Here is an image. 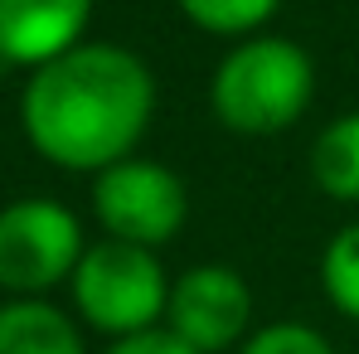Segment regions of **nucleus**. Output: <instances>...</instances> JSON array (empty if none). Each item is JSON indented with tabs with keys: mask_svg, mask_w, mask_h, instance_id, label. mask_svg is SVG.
Segmentation results:
<instances>
[{
	"mask_svg": "<svg viewBox=\"0 0 359 354\" xmlns=\"http://www.w3.org/2000/svg\"><path fill=\"white\" fill-rule=\"evenodd\" d=\"M156 73L141 54L83 39L29 73L20 93V126L49 165L97 175L136 156L156 117Z\"/></svg>",
	"mask_w": 359,
	"mask_h": 354,
	"instance_id": "nucleus-1",
	"label": "nucleus"
},
{
	"mask_svg": "<svg viewBox=\"0 0 359 354\" xmlns=\"http://www.w3.org/2000/svg\"><path fill=\"white\" fill-rule=\"evenodd\" d=\"M316 97V59L297 39L248 34L229 44L209 78V112L233 136H277L292 131Z\"/></svg>",
	"mask_w": 359,
	"mask_h": 354,
	"instance_id": "nucleus-2",
	"label": "nucleus"
},
{
	"mask_svg": "<svg viewBox=\"0 0 359 354\" xmlns=\"http://www.w3.org/2000/svg\"><path fill=\"white\" fill-rule=\"evenodd\" d=\"M68 292L83 325H93L97 335L126 340V335L165 325L170 277L151 247L102 238V243H88V252L78 257Z\"/></svg>",
	"mask_w": 359,
	"mask_h": 354,
	"instance_id": "nucleus-3",
	"label": "nucleus"
},
{
	"mask_svg": "<svg viewBox=\"0 0 359 354\" xmlns=\"http://www.w3.org/2000/svg\"><path fill=\"white\" fill-rule=\"evenodd\" d=\"M93 219L102 224V238L161 252L189 224V189L170 165L126 156L93 175Z\"/></svg>",
	"mask_w": 359,
	"mask_h": 354,
	"instance_id": "nucleus-4",
	"label": "nucleus"
},
{
	"mask_svg": "<svg viewBox=\"0 0 359 354\" xmlns=\"http://www.w3.org/2000/svg\"><path fill=\"white\" fill-rule=\"evenodd\" d=\"M83 252V224L59 199H15L0 209V287L15 301L68 282Z\"/></svg>",
	"mask_w": 359,
	"mask_h": 354,
	"instance_id": "nucleus-5",
	"label": "nucleus"
},
{
	"mask_svg": "<svg viewBox=\"0 0 359 354\" xmlns=\"http://www.w3.org/2000/svg\"><path fill=\"white\" fill-rule=\"evenodd\" d=\"M252 292L229 262H199L170 282L165 330L199 354H224L252 330Z\"/></svg>",
	"mask_w": 359,
	"mask_h": 354,
	"instance_id": "nucleus-6",
	"label": "nucleus"
},
{
	"mask_svg": "<svg viewBox=\"0 0 359 354\" xmlns=\"http://www.w3.org/2000/svg\"><path fill=\"white\" fill-rule=\"evenodd\" d=\"M88 20L93 0H0V59L34 73L78 49Z\"/></svg>",
	"mask_w": 359,
	"mask_h": 354,
	"instance_id": "nucleus-7",
	"label": "nucleus"
},
{
	"mask_svg": "<svg viewBox=\"0 0 359 354\" xmlns=\"http://www.w3.org/2000/svg\"><path fill=\"white\" fill-rule=\"evenodd\" d=\"M0 354H88L73 315L49 306L44 296L34 301H10L0 306Z\"/></svg>",
	"mask_w": 359,
	"mask_h": 354,
	"instance_id": "nucleus-8",
	"label": "nucleus"
},
{
	"mask_svg": "<svg viewBox=\"0 0 359 354\" xmlns=\"http://www.w3.org/2000/svg\"><path fill=\"white\" fill-rule=\"evenodd\" d=\"M311 179L325 199L359 204V112L325 121L311 141Z\"/></svg>",
	"mask_w": 359,
	"mask_h": 354,
	"instance_id": "nucleus-9",
	"label": "nucleus"
},
{
	"mask_svg": "<svg viewBox=\"0 0 359 354\" xmlns=\"http://www.w3.org/2000/svg\"><path fill=\"white\" fill-rule=\"evenodd\" d=\"M175 5L199 34H214V39L238 44L248 34H262L287 0H175Z\"/></svg>",
	"mask_w": 359,
	"mask_h": 354,
	"instance_id": "nucleus-10",
	"label": "nucleus"
},
{
	"mask_svg": "<svg viewBox=\"0 0 359 354\" xmlns=\"http://www.w3.org/2000/svg\"><path fill=\"white\" fill-rule=\"evenodd\" d=\"M320 292L345 320H359V219L345 224L325 243V252H320Z\"/></svg>",
	"mask_w": 359,
	"mask_h": 354,
	"instance_id": "nucleus-11",
	"label": "nucleus"
},
{
	"mask_svg": "<svg viewBox=\"0 0 359 354\" xmlns=\"http://www.w3.org/2000/svg\"><path fill=\"white\" fill-rule=\"evenodd\" d=\"M238 354H335V345L306 320H277V325L252 330L238 345Z\"/></svg>",
	"mask_w": 359,
	"mask_h": 354,
	"instance_id": "nucleus-12",
	"label": "nucleus"
},
{
	"mask_svg": "<svg viewBox=\"0 0 359 354\" xmlns=\"http://www.w3.org/2000/svg\"><path fill=\"white\" fill-rule=\"evenodd\" d=\"M107 354H199V350H189L184 340H175L165 325H156V330H141V335L112 340V350H107Z\"/></svg>",
	"mask_w": 359,
	"mask_h": 354,
	"instance_id": "nucleus-13",
	"label": "nucleus"
}]
</instances>
